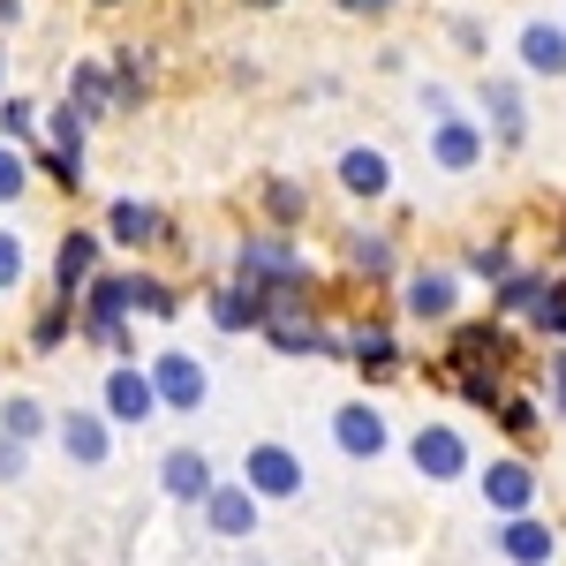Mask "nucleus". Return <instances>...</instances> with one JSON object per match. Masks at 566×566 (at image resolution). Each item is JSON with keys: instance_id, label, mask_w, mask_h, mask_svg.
Masks as SVG:
<instances>
[{"instance_id": "nucleus-1", "label": "nucleus", "mask_w": 566, "mask_h": 566, "mask_svg": "<svg viewBox=\"0 0 566 566\" xmlns=\"http://www.w3.org/2000/svg\"><path fill=\"white\" fill-rule=\"evenodd\" d=\"M234 264H242V287L250 295H280V287H310V258L287 242V234H242V250H234Z\"/></svg>"}, {"instance_id": "nucleus-2", "label": "nucleus", "mask_w": 566, "mask_h": 566, "mask_svg": "<svg viewBox=\"0 0 566 566\" xmlns=\"http://www.w3.org/2000/svg\"><path fill=\"white\" fill-rule=\"evenodd\" d=\"M242 483H250L258 499H295V491H303V453L280 446V438H264V446L242 453Z\"/></svg>"}, {"instance_id": "nucleus-3", "label": "nucleus", "mask_w": 566, "mask_h": 566, "mask_svg": "<svg viewBox=\"0 0 566 566\" xmlns=\"http://www.w3.org/2000/svg\"><path fill=\"white\" fill-rule=\"evenodd\" d=\"M151 370V392H159V408H175V416H189V408H205V363L189 348H167L144 363Z\"/></svg>"}, {"instance_id": "nucleus-4", "label": "nucleus", "mask_w": 566, "mask_h": 566, "mask_svg": "<svg viewBox=\"0 0 566 566\" xmlns=\"http://www.w3.org/2000/svg\"><path fill=\"white\" fill-rule=\"evenodd\" d=\"M151 416H159L151 370H136V363H114V370H106V423H151Z\"/></svg>"}, {"instance_id": "nucleus-5", "label": "nucleus", "mask_w": 566, "mask_h": 566, "mask_svg": "<svg viewBox=\"0 0 566 566\" xmlns=\"http://www.w3.org/2000/svg\"><path fill=\"white\" fill-rule=\"evenodd\" d=\"M175 227L159 205H144V197H114L106 205V242H122V250H151V242H167Z\"/></svg>"}, {"instance_id": "nucleus-6", "label": "nucleus", "mask_w": 566, "mask_h": 566, "mask_svg": "<svg viewBox=\"0 0 566 566\" xmlns=\"http://www.w3.org/2000/svg\"><path fill=\"white\" fill-rule=\"evenodd\" d=\"M333 438H340V453H348V461H378V453L392 446L386 416H378L370 400H348V408H333Z\"/></svg>"}, {"instance_id": "nucleus-7", "label": "nucleus", "mask_w": 566, "mask_h": 566, "mask_svg": "<svg viewBox=\"0 0 566 566\" xmlns=\"http://www.w3.org/2000/svg\"><path fill=\"white\" fill-rule=\"evenodd\" d=\"M258 491L250 483H219L212 499H205V522H212V536H227V544H250L258 536Z\"/></svg>"}, {"instance_id": "nucleus-8", "label": "nucleus", "mask_w": 566, "mask_h": 566, "mask_svg": "<svg viewBox=\"0 0 566 566\" xmlns=\"http://www.w3.org/2000/svg\"><path fill=\"white\" fill-rule=\"evenodd\" d=\"M483 499H491L499 522H522L528 506H536V469L528 461H491L483 469Z\"/></svg>"}, {"instance_id": "nucleus-9", "label": "nucleus", "mask_w": 566, "mask_h": 566, "mask_svg": "<svg viewBox=\"0 0 566 566\" xmlns=\"http://www.w3.org/2000/svg\"><path fill=\"white\" fill-rule=\"evenodd\" d=\"M408 453H416V469H423L431 483H453V476H469V446H461V431H453V423H423Z\"/></svg>"}, {"instance_id": "nucleus-10", "label": "nucleus", "mask_w": 566, "mask_h": 566, "mask_svg": "<svg viewBox=\"0 0 566 566\" xmlns=\"http://www.w3.org/2000/svg\"><path fill=\"white\" fill-rule=\"evenodd\" d=\"M159 483H167V499H181V506H205L219 491V476H212V461L197 453V446H175L167 461H159Z\"/></svg>"}, {"instance_id": "nucleus-11", "label": "nucleus", "mask_w": 566, "mask_h": 566, "mask_svg": "<svg viewBox=\"0 0 566 566\" xmlns=\"http://www.w3.org/2000/svg\"><path fill=\"white\" fill-rule=\"evenodd\" d=\"M499 559L506 566H552L559 559V536H552V522H536V514L499 522Z\"/></svg>"}, {"instance_id": "nucleus-12", "label": "nucleus", "mask_w": 566, "mask_h": 566, "mask_svg": "<svg viewBox=\"0 0 566 566\" xmlns=\"http://www.w3.org/2000/svg\"><path fill=\"white\" fill-rule=\"evenodd\" d=\"M461 310V280L446 272V264H423L416 280H408V317H423V325H446Z\"/></svg>"}, {"instance_id": "nucleus-13", "label": "nucleus", "mask_w": 566, "mask_h": 566, "mask_svg": "<svg viewBox=\"0 0 566 566\" xmlns=\"http://www.w3.org/2000/svg\"><path fill=\"white\" fill-rule=\"evenodd\" d=\"M499 363H506V333H499L491 317L453 333V355H446V370H469V378H483V370H499Z\"/></svg>"}, {"instance_id": "nucleus-14", "label": "nucleus", "mask_w": 566, "mask_h": 566, "mask_svg": "<svg viewBox=\"0 0 566 566\" xmlns=\"http://www.w3.org/2000/svg\"><path fill=\"white\" fill-rule=\"evenodd\" d=\"M61 453H69L76 469H106V453H114V438H106V416H91V408H69V416H61Z\"/></svg>"}, {"instance_id": "nucleus-15", "label": "nucleus", "mask_w": 566, "mask_h": 566, "mask_svg": "<svg viewBox=\"0 0 566 566\" xmlns=\"http://www.w3.org/2000/svg\"><path fill=\"white\" fill-rule=\"evenodd\" d=\"M431 159L446 167V175H469V167L483 159V129L469 122V114H453V122H438V129H431Z\"/></svg>"}, {"instance_id": "nucleus-16", "label": "nucleus", "mask_w": 566, "mask_h": 566, "mask_svg": "<svg viewBox=\"0 0 566 566\" xmlns=\"http://www.w3.org/2000/svg\"><path fill=\"white\" fill-rule=\"evenodd\" d=\"M98 242H106V234H76V227L61 234V250H53V280H61V303L91 287V264H98Z\"/></svg>"}, {"instance_id": "nucleus-17", "label": "nucleus", "mask_w": 566, "mask_h": 566, "mask_svg": "<svg viewBox=\"0 0 566 566\" xmlns=\"http://www.w3.org/2000/svg\"><path fill=\"white\" fill-rule=\"evenodd\" d=\"M340 189H348V197H386L392 189L386 151H378V144H348V151H340Z\"/></svg>"}, {"instance_id": "nucleus-18", "label": "nucleus", "mask_w": 566, "mask_h": 566, "mask_svg": "<svg viewBox=\"0 0 566 566\" xmlns=\"http://www.w3.org/2000/svg\"><path fill=\"white\" fill-rule=\"evenodd\" d=\"M522 69L528 76H566V23H522Z\"/></svg>"}, {"instance_id": "nucleus-19", "label": "nucleus", "mask_w": 566, "mask_h": 566, "mask_svg": "<svg viewBox=\"0 0 566 566\" xmlns=\"http://www.w3.org/2000/svg\"><path fill=\"white\" fill-rule=\"evenodd\" d=\"M69 106H76L84 122L114 114V69H106V61H76V69H69Z\"/></svg>"}, {"instance_id": "nucleus-20", "label": "nucleus", "mask_w": 566, "mask_h": 566, "mask_svg": "<svg viewBox=\"0 0 566 566\" xmlns=\"http://www.w3.org/2000/svg\"><path fill=\"white\" fill-rule=\"evenodd\" d=\"M483 114H491V129H499V144H522V136H528L522 91L506 84V76H491V84H483Z\"/></svg>"}, {"instance_id": "nucleus-21", "label": "nucleus", "mask_w": 566, "mask_h": 566, "mask_svg": "<svg viewBox=\"0 0 566 566\" xmlns=\"http://www.w3.org/2000/svg\"><path fill=\"white\" fill-rule=\"evenodd\" d=\"M122 295H129V317H175V287L151 272H122Z\"/></svg>"}, {"instance_id": "nucleus-22", "label": "nucleus", "mask_w": 566, "mask_h": 566, "mask_svg": "<svg viewBox=\"0 0 566 566\" xmlns=\"http://www.w3.org/2000/svg\"><path fill=\"white\" fill-rule=\"evenodd\" d=\"M205 310H212L219 333H250V325H264V317H258V295H250V287H212V303H205Z\"/></svg>"}, {"instance_id": "nucleus-23", "label": "nucleus", "mask_w": 566, "mask_h": 566, "mask_svg": "<svg viewBox=\"0 0 566 566\" xmlns=\"http://www.w3.org/2000/svg\"><path fill=\"white\" fill-rule=\"evenodd\" d=\"M348 363H363L370 378H386L392 363H400V348H392L386 325H363V333H348Z\"/></svg>"}, {"instance_id": "nucleus-24", "label": "nucleus", "mask_w": 566, "mask_h": 566, "mask_svg": "<svg viewBox=\"0 0 566 566\" xmlns=\"http://www.w3.org/2000/svg\"><path fill=\"white\" fill-rule=\"evenodd\" d=\"M0 438H15V446L45 438V408L31 400V392H8V400H0Z\"/></svg>"}, {"instance_id": "nucleus-25", "label": "nucleus", "mask_w": 566, "mask_h": 566, "mask_svg": "<svg viewBox=\"0 0 566 566\" xmlns=\"http://www.w3.org/2000/svg\"><path fill=\"white\" fill-rule=\"evenodd\" d=\"M348 264H355V272H370V280H392V242H386V234H370V227H348Z\"/></svg>"}, {"instance_id": "nucleus-26", "label": "nucleus", "mask_w": 566, "mask_h": 566, "mask_svg": "<svg viewBox=\"0 0 566 566\" xmlns=\"http://www.w3.org/2000/svg\"><path fill=\"white\" fill-rule=\"evenodd\" d=\"M84 129H91V122L76 114V106H69V98L45 114V136H53V151H69V159H84Z\"/></svg>"}, {"instance_id": "nucleus-27", "label": "nucleus", "mask_w": 566, "mask_h": 566, "mask_svg": "<svg viewBox=\"0 0 566 566\" xmlns=\"http://www.w3.org/2000/svg\"><path fill=\"white\" fill-rule=\"evenodd\" d=\"M31 136H39V106H31V98H0V144L23 151Z\"/></svg>"}, {"instance_id": "nucleus-28", "label": "nucleus", "mask_w": 566, "mask_h": 566, "mask_svg": "<svg viewBox=\"0 0 566 566\" xmlns=\"http://www.w3.org/2000/svg\"><path fill=\"white\" fill-rule=\"evenodd\" d=\"M544 295H552L544 280H528V272H514V280H506V287H499L491 303L506 310V317H514V310H528V317H536V310H544Z\"/></svg>"}, {"instance_id": "nucleus-29", "label": "nucleus", "mask_w": 566, "mask_h": 566, "mask_svg": "<svg viewBox=\"0 0 566 566\" xmlns=\"http://www.w3.org/2000/svg\"><path fill=\"white\" fill-rule=\"evenodd\" d=\"M23 272H31L23 234H8V227H0V295H15V287H23Z\"/></svg>"}, {"instance_id": "nucleus-30", "label": "nucleus", "mask_w": 566, "mask_h": 566, "mask_svg": "<svg viewBox=\"0 0 566 566\" xmlns=\"http://www.w3.org/2000/svg\"><path fill=\"white\" fill-rule=\"evenodd\" d=\"M69 325H76V310H69V303H53V310L39 317V325H31V348H39V355H53V348H61V333H69Z\"/></svg>"}, {"instance_id": "nucleus-31", "label": "nucleus", "mask_w": 566, "mask_h": 566, "mask_svg": "<svg viewBox=\"0 0 566 566\" xmlns=\"http://www.w3.org/2000/svg\"><path fill=\"white\" fill-rule=\"evenodd\" d=\"M23 181H31V159H23L15 144H0V205H15V197H23Z\"/></svg>"}, {"instance_id": "nucleus-32", "label": "nucleus", "mask_w": 566, "mask_h": 566, "mask_svg": "<svg viewBox=\"0 0 566 566\" xmlns=\"http://www.w3.org/2000/svg\"><path fill=\"white\" fill-rule=\"evenodd\" d=\"M499 431H506V438H528V431H536V400H528V392H506V408H499Z\"/></svg>"}, {"instance_id": "nucleus-33", "label": "nucleus", "mask_w": 566, "mask_h": 566, "mask_svg": "<svg viewBox=\"0 0 566 566\" xmlns=\"http://www.w3.org/2000/svg\"><path fill=\"white\" fill-rule=\"evenodd\" d=\"M483 272V280H499V287H506V280H514V250H506V242H483L476 258H469Z\"/></svg>"}, {"instance_id": "nucleus-34", "label": "nucleus", "mask_w": 566, "mask_h": 566, "mask_svg": "<svg viewBox=\"0 0 566 566\" xmlns=\"http://www.w3.org/2000/svg\"><path fill=\"white\" fill-rule=\"evenodd\" d=\"M264 212L272 219H303V189H295V181H264Z\"/></svg>"}, {"instance_id": "nucleus-35", "label": "nucleus", "mask_w": 566, "mask_h": 566, "mask_svg": "<svg viewBox=\"0 0 566 566\" xmlns=\"http://www.w3.org/2000/svg\"><path fill=\"white\" fill-rule=\"evenodd\" d=\"M39 167H45L53 181H61V189H84V159H69V151H45Z\"/></svg>"}, {"instance_id": "nucleus-36", "label": "nucleus", "mask_w": 566, "mask_h": 566, "mask_svg": "<svg viewBox=\"0 0 566 566\" xmlns=\"http://www.w3.org/2000/svg\"><path fill=\"white\" fill-rule=\"evenodd\" d=\"M84 333H91V340H98V348H106V355H136L129 325H91V317H84Z\"/></svg>"}, {"instance_id": "nucleus-37", "label": "nucleus", "mask_w": 566, "mask_h": 566, "mask_svg": "<svg viewBox=\"0 0 566 566\" xmlns=\"http://www.w3.org/2000/svg\"><path fill=\"white\" fill-rule=\"evenodd\" d=\"M536 325H544L552 340H566V287H552V295H544V310H536Z\"/></svg>"}, {"instance_id": "nucleus-38", "label": "nucleus", "mask_w": 566, "mask_h": 566, "mask_svg": "<svg viewBox=\"0 0 566 566\" xmlns=\"http://www.w3.org/2000/svg\"><path fill=\"white\" fill-rule=\"evenodd\" d=\"M23 469H31V453H23L15 438H0V483H15V476H23Z\"/></svg>"}, {"instance_id": "nucleus-39", "label": "nucleus", "mask_w": 566, "mask_h": 566, "mask_svg": "<svg viewBox=\"0 0 566 566\" xmlns=\"http://www.w3.org/2000/svg\"><path fill=\"white\" fill-rule=\"evenodd\" d=\"M552 416H566V348L552 355Z\"/></svg>"}, {"instance_id": "nucleus-40", "label": "nucleus", "mask_w": 566, "mask_h": 566, "mask_svg": "<svg viewBox=\"0 0 566 566\" xmlns=\"http://www.w3.org/2000/svg\"><path fill=\"white\" fill-rule=\"evenodd\" d=\"M340 8H348V15H386L392 0H340Z\"/></svg>"}, {"instance_id": "nucleus-41", "label": "nucleus", "mask_w": 566, "mask_h": 566, "mask_svg": "<svg viewBox=\"0 0 566 566\" xmlns=\"http://www.w3.org/2000/svg\"><path fill=\"white\" fill-rule=\"evenodd\" d=\"M15 15H23V0H0V23H15Z\"/></svg>"}, {"instance_id": "nucleus-42", "label": "nucleus", "mask_w": 566, "mask_h": 566, "mask_svg": "<svg viewBox=\"0 0 566 566\" xmlns=\"http://www.w3.org/2000/svg\"><path fill=\"white\" fill-rule=\"evenodd\" d=\"M250 8H280V0H250Z\"/></svg>"}, {"instance_id": "nucleus-43", "label": "nucleus", "mask_w": 566, "mask_h": 566, "mask_svg": "<svg viewBox=\"0 0 566 566\" xmlns=\"http://www.w3.org/2000/svg\"><path fill=\"white\" fill-rule=\"evenodd\" d=\"M559 258H566V234H559Z\"/></svg>"}, {"instance_id": "nucleus-44", "label": "nucleus", "mask_w": 566, "mask_h": 566, "mask_svg": "<svg viewBox=\"0 0 566 566\" xmlns=\"http://www.w3.org/2000/svg\"><path fill=\"white\" fill-rule=\"evenodd\" d=\"M98 8H114V0H98Z\"/></svg>"}]
</instances>
